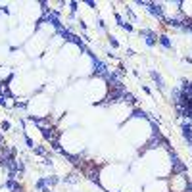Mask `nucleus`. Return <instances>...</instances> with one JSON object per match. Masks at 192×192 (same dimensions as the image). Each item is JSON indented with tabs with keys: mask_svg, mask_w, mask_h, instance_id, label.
Instances as JSON below:
<instances>
[{
	"mask_svg": "<svg viewBox=\"0 0 192 192\" xmlns=\"http://www.w3.org/2000/svg\"><path fill=\"white\" fill-rule=\"evenodd\" d=\"M144 8L148 10V14H152L154 18L158 19H165V14H163V6L161 4H156V2H146Z\"/></svg>",
	"mask_w": 192,
	"mask_h": 192,
	"instance_id": "f257e3e1",
	"label": "nucleus"
},
{
	"mask_svg": "<svg viewBox=\"0 0 192 192\" xmlns=\"http://www.w3.org/2000/svg\"><path fill=\"white\" fill-rule=\"evenodd\" d=\"M169 156H171V163H173V175H179V173H186V165L179 160V156L175 154L173 150H169Z\"/></svg>",
	"mask_w": 192,
	"mask_h": 192,
	"instance_id": "f03ea898",
	"label": "nucleus"
},
{
	"mask_svg": "<svg viewBox=\"0 0 192 192\" xmlns=\"http://www.w3.org/2000/svg\"><path fill=\"white\" fill-rule=\"evenodd\" d=\"M140 35L144 37V41H146V44L150 46V48L156 46V39L158 37H156V33L152 31V29H140Z\"/></svg>",
	"mask_w": 192,
	"mask_h": 192,
	"instance_id": "7ed1b4c3",
	"label": "nucleus"
},
{
	"mask_svg": "<svg viewBox=\"0 0 192 192\" xmlns=\"http://www.w3.org/2000/svg\"><path fill=\"white\" fill-rule=\"evenodd\" d=\"M41 133L46 140H50V142L58 140V137H60V133H56V129H48V127H41Z\"/></svg>",
	"mask_w": 192,
	"mask_h": 192,
	"instance_id": "20e7f679",
	"label": "nucleus"
},
{
	"mask_svg": "<svg viewBox=\"0 0 192 192\" xmlns=\"http://www.w3.org/2000/svg\"><path fill=\"white\" fill-rule=\"evenodd\" d=\"M183 138L192 148V123H183Z\"/></svg>",
	"mask_w": 192,
	"mask_h": 192,
	"instance_id": "39448f33",
	"label": "nucleus"
},
{
	"mask_svg": "<svg viewBox=\"0 0 192 192\" xmlns=\"http://www.w3.org/2000/svg\"><path fill=\"white\" fill-rule=\"evenodd\" d=\"M181 92H183L184 98H190V100H192V83H190V81H183Z\"/></svg>",
	"mask_w": 192,
	"mask_h": 192,
	"instance_id": "423d86ee",
	"label": "nucleus"
},
{
	"mask_svg": "<svg viewBox=\"0 0 192 192\" xmlns=\"http://www.w3.org/2000/svg\"><path fill=\"white\" fill-rule=\"evenodd\" d=\"M163 21L167 23V27H171V29H181V27H183V21L177 19V18H165Z\"/></svg>",
	"mask_w": 192,
	"mask_h": 192,
	"instance_id": "0eeeda50",
	"label": "nucleus"
},
{
	"mask_svg": "<svg viewBox=\"0 0 192 192\" xmlns=\"http://www.w3.org/2000/svg\"><path fill=\"white\" fill-rule=\"evenodd\" d=\"M158 41H160V44L163 46V48H167V50H171V48H173V42H171V39L167 37V35H161V37H158Z\"/></svg>",
	"mask_w": 192,
	"mask_h": 192,
	"instance_id": "6e6552de",
	"label": "nucleus"
},
{
	"mask_svg": "<svg viewBox=\"0 0 192 192\" xmlns=\"http://www.w3.org/2000/svg\"><path fill=\"white\" fill-rule=\"evenodd\" d=\"M150 77L154 79L156 83H158V88H160V90H163V88H165V85H163V79H161V75H160V73H156L154 69H152V71H150Z\"/></svg>",
	"mask_w": 192,
	"mask_h": 192,
	"instance_id": "1a4fd4ad",
	"label": "nucleus"
},
{
	"mask_svg": "<svg viewBox=\"0 0 192 192\" xmlns=\"http://www.w3.org/2000/svg\"><path fill=\"white\" fill-rule=\"evenodd\" d=\"M119 102H129V104H137V98H135L131 92L123 90V94H121V98H119Z\"/></svg>",
	"mask_w": 192,
	"mask_h": 192,
	"instance_id": "9d476101",
	"label": "nucleus"
},
{
	"mask_svg": "<svg viewBox=\"0 0 192 192\" xmlns=\"http://www.w3.org/2000/svg\"><path fill=\"white\" fill-rule=\"evenodd\" d=\"M171 98H173L175 104H179V102H181V98H183V92H181V88H173V90H171Z\"/></svg>",
	"mask_w": 192,
	"mask_h": 192,
	"instance_id": "9b49d317",
	"label": "nucleus"
},
{
	"mask_svg": "<svg viewBox=\"0 0 192 192\" xmlns=\"http://www.w3.org/2000/svg\"><path fill=\"white\" fill-rule=\"evenodd\" d=\"M131 115H133V117H142V119H148V117H150L144 110H133V114H131Z\"/></svg>",
	"mask_w": 192,
	"mask_h": 192,
	"instance_id": "f8f14e48",
	"label": "nucleus"
},
{
	"mask_svg": "<svg viewBox=\"0 0 192 192\" xmlns=\"http://www.w3.org/2000/svg\"><path fill=\"white\" fill-rule=\"evenodd\" d=\"M42 181H44L46 186H52V184L58 183V179H56V177H42Z\"/></svg>",
	"mask_w": 192,
	"mask_h": 192,
	"instance_id": "ddd939ff",
	"label": "nucleus"
},
{
	"mask_svg": "<svg viewBox=\"0 0 192 192\" xmlns=\"http://www.w3.org/2000/svg\"><path fill=\"white\" fill-rule=\"evenodd\" d=\"M25 144H27L29 148H35V142H33V138L27 137V135H25Z\"/></svg>",
	"mask_w": 192,
	"mask_h": 192,
	"instance_id": "4468645a",
	"label": "nucleus"
},
{
	"mask_svg": "<svg viewBox=\"0 0 192 192\" xmlns=\"http://www.w3.org/2000/svg\"><path fill=\"white\" fill-rule=\"evenodd\" d=\"M121 29H125L127 33H131V31H133V25H131V23H123V25H121Z\"/></svg>",
	"mask_w": 192,
	"mask_h": 192,
	"instance_id": "2eb2a0df",
	"label": "nucleus"
},
{
	"mask_svg": "<svg viewBox=\"0 0 192 192\" xmlns=\"http://www.w3.org/2000/svg\"><path fill=\"white\" fill-rule=\"evenodd\" d=\"M110 44L114 46V48H119V42H117V39H115V37H110Z\"/></svg>",
	"mask_w": 192,
	"mask_h": 192,
	"instance_id": "dca6fc26",
	"label": "nucleus"
},
{
	"mask_svg": "<svg viewBox=\"0 0 192 192\" xmlns=\"http://www.w3.org/2000/svg\"><path fill=\"white\" fill-rule=\"evenodd\" d=\"M69 6H71V12H73V14H71V15H75V14H77V2H71V4H69Z\"/></svg>",
	"mask_w": 192,
	"mask_h": 192,
	"instance_id": "f3484780",
	"label": "nucleus"
},
{
	"mask_svg": "<svg viewBox=\"0 0 192 192\" xmlns=\"http://www.w3.org/2000/svg\"><path fill=\"white\" fill-rule=\"evenodd\" d=\"M35 154H39V156H46V150H44V148H35Z\"/></svg>",
	"mask_w": 192,
	"mask_h": 192,
	"instance_id": "a211bd4d",
	"label": "nucleus"
},
{
	"mask_svg": "<svg viewBox=\"0 0 192 192\" xmlns=\"http://www.w3.org/2000/svg\"><path fill=\"white\" fill-rule=\"evenodd\" d=\"M15 108H21V110H23V108H27V102H15Z\"/></svg>",
	"mask_w": 192,
	"mask_h": 192,
	"instance_id": "6ab92c4d",
	"label": "nucleus"
},
{
	"mask_svg": "<svg viewBox=\"0 0 192 192\" xmlns=\"http://www.w3.org/2000/svg\"><path fill=\"white\" fill-rule=\"evenodd\" d=\"M115 21L119 23V27H121V25H123V23H125V21H123V18H121V15H119V14H115Z\"/></svg>",
	"mask_w": 192,
	"mask_h": 192,
	"instance_id": "aec40b11",
	"label": "nucleus"
},
{
	"mask_svg": "<svg viewBox=\"0 0 192 192\" xmlns=\"http://www.w3.org/2000/svg\"><path fill=\"white\" fill-rule=\"evenodd\" d=\"M10 127H12V125H10V121H2V131H8Z\"/></svg>",
	"mask_w": 192,
	"mask_h": 192,
	"instance_id": "412c9836",
	"label": "nucleus"
},
{
	"mask_svg": "<svg viewBox=\"0 0 192 192\" xmlns=\"http://www.w3.org/2000/svg\"><path fill=\"white\" fill-rule=\"evenodd\" d=\"M87 4L90 6V8H96V2H92V0H87Z\"/></svg>",
	"mask_w": 192,
	"mask_h": 192,
	"instance_id": "4be33fe9",
	"label": "nucleus"
},
{
	"mask_svg": "<svg viewBox=\"0 0 192 192\" xmlns=\"http://www.w3.org/2000/svg\"><path fill=\"white\" fill-rule=\"evenodd\" d=\"M98 25H100V29H106V23L102 21V19H98Z\"/></svg>",
	"mask_w": 192,
	"mask_h": 192,
	"instance_id": "5701e85b",
	"label": "nucleus"
},
{
	"mask_svg": "<svg viewBox=\"0 0 192 192\" xmlns=\"http://www.w3.org/2000/svg\"><path fill=\"white\" fill-rule=\"evenodd\" d=\"M0 106H6V100H4V96L0 94Z\"/></svg>",
	"mask_w": 192,
	"mask_h": 192,
	"instance_id": "b1692460",
	"label": "nucleus"
}]
</instances>
